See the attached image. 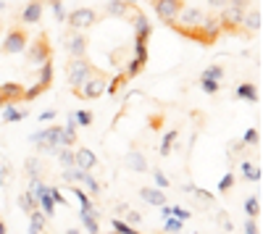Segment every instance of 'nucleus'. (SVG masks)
<instances>
[{"mask_svg": "<svg viewBox=\"0 0 263 234\" xmlns=\"http://www.w3.org/2000/svg\"><path fill=\"white\" fill-rule=\"evenodd\" d=\"M153 8L163 24H174L179 8H182V0H153Z\"/></svg>", "mask_w": 263, "mask_h": 234, "instance_id": "nucleus-1", "label": "nucleus"}, {"mask_svg": "<svg viewBox=\"0 0 263 234\" xmlns=\"http://www.w3.org/2000/svg\"><path fill=\"white\" fill-rule=\"evenodd\" d=\"M66 19H69V27L74 32H82V29L92 27L98 16H95V11H92V8H79V11H74V14H69Z\"/></svg>", "mask_w": 263, "mask_h": 234, "instance_id": "nucleus-2", "label": "nucleus"}, {"mask_svg": "<svg viewBox=\"0 0 263 234\" xmlns=\"http://www.w3.org/2000/svg\"><path fill=\"white\" fill-rule=\"evenodd\" d=\"M90 76H92V69L87 66V61H84V58H76V61L71 63V69H69V82L79 89V87H82V84L90 79Z\"/></svg>", "mask_w": 263, "mask_h": 234, "instance_id": "nucleus-3", "label": "nucleus"}, {"mask_svg": "<svg viewBox=\"0 0 263 234\" xmlns=\"http://www.w3.org/2000/svg\"><path fill=\"white\" fill-rule=\"evenodd\" d=\"M48 58H50L48 37L39 34L37 40H34V45H32V50H26V61H29V63H42V61H48Z\"/></svg>", "mask_w": 263, "mask_h": 234, "instance_id": "nucleus-4", "label": "nucleus"}, {"mask_svg": "<svg viewBox=\"0 0 263 234\" xmlns=\"http://www.w3.org/2000/svg\"><path fill=\"white\" fill-rule=\"evenodd\" d=\"M242 14H245V8H240V6H224V14H221V29H227V32H232V27H237V24L242 21Z\"/></svg>", "mask_w": 263, "mask_h": 234, "instance_id": "nucleus-5", "label": "nucleus"}, {"mask_svg": "<svg viewBox=\"0 0 263 234\" xmlns=\"http://www.w3.org/2000/svg\"><path fill=\"white\" fill-rule=\"evenodd\" d=\"M45 3H48V0H32V3L21 11V16H19L21 24H37L39 19H42V8H45Z\"/></svg>", "mask_w": 263, "mask_h": 234, "instance_id": "nucleus-6", "label": "nucleus"}, {"mask_svg": "<svg viewBox=\"0 0 263 234\" xmlns=\"http://www.w3.org/2000/svg\"><path fill=\"white\" fill-rule=\"evenodd\" d=\"M26 48V34L21 29H13L8 37H6V42H3V50L6 53H21V50Z\"/></svg>", "mask_w": 263, "mask_h": 234, "instance_id": "nucleus-7", "label": "nucleus"}, {"mask_svg": "<svg viewBox=\"0 0 263 234\" xmlns=\"http://www.w3.org/2000/svg\"><path fill=\"white\" fill-rule=\"evenodd\" d=\"M103 89H105V82L103 79H92V76H90V79L76 89V95L79 98H100Z\"/></svg>", "mask_w": 263, "mask_h": 234, "instance_id": "nucleus-8", "label": "nucleus"}, {"mask_svg": "<svg viewBox=\"0 0 263 234\" xmlns=\"http://www.w3.org/2000/svg\"><path fill=\"white\" fill-rule=\"evenodd\" d=\"M74 163H76L79 168H92V166L98 163V158H95V153H92V150L82 148V150L74 153Z\"/></svg>", "mask_w": 263, "mask_h": 234, "instance_id": "nucleus-9", "label": "nucleus"}, {"mask_svg": "<svg viewBox=\"0 0 263 234\" xmlns=\"http://www.w3.org/2000/svg\"><path fill=\"white\" fill-rule=\"evenodd\" d=\"M260 21H263V16H260V8H253L250 14H242V27L245 29H250V32H258L260 29Z\"/></svg>", "mask_w": 263, "mask_h": 234, "instance_id": "nucleus-10", "label": "nucleus"}, {"mask_svg": "<svg viewBox=\"0 0 263 234\" xmlns=\"http://www.w3.org/2000/svg\"><path fill=\"white\" fill-rule=\"evenodd\" d=\"M142 198L148 200L150 205H158V208L166 203V195H163L161 187H145V190H142Z\"/></svg>", "mask_w": 263, "mask_h": 234, "instance_id": "nucleus-11", "label": "nucleus"}, {"mask_svg": "<svg viewBox=\"0 0 263 234\" xmlns=\"http://www.w3.org/2000/svg\"><path fill=\"white\" fill-rule=\"evenodd\" d=\"M21 95H24V87L21 84H0V98H3L6 103L21 100Z\"/></svg>", "mask_w": 263, "mask_h": 234, "instance_id": "nucleus-12", "label": "nucleus"}, {"mask_svg": "<svg viewBox=\"0 0 263 234\" xmlns=\"http://www.w3.org/2000/svg\"><path fill=\"white\" fill-rule=\"evenodd\" d=\"M26 116H29L26 111H19V108H13V106H8V103H6V111L0 113V119H3L6 124H16V121L26 119Z\"/></svg>", "mask_w": 263, "mask_h": 234, "instance_id": "nucleus-13", "label": "nucleus"}, {"mask_svg": "<svg viewBox=\"0 0 263 234\" xmlns=\"http://www.w3.org/2000/svg\"><path fill=\"white\" fill-rule=\"evenodd\" d=\"M79 181H82V184H84L92 195H98V192H100V184L95 181V176L90 174V168H79Z\"/></svg>", "mask_w": 263, "mask_h": 234, "instance_id": "nucleus-14", "label": "nucleus"}, {"mask_svg": "<svg viewBox=\"0 0 263 234\" xmlns=\"http://www.w3.org/2000/svg\"><path fill=\"white\" fill-rule=\"evenodd\" d=\"M135 34L137 37H142V40H148V37H150V32H153V27H150V21H148V16H145V14H137V21H135Z\"/></svg>", "mask_w": 263, "mask_h": 234, "instance_id": "nucleus-15", "label": "nucleus"}, {"mask_svg": "<svg viewBox=\"0 0 263 234\" xmlns=\"http://www.w3.org/2000/svg\"><path fill=\"white\" fill-rule=\"evenodd\" d=\"M126 168H135V171H148V161L142 158V153H126Z\"/></svg>", "mask_w": 263, "mask_h": 234, "instance_id": "nucleus-16", "label": "nucleus"}, {"mask_svg": "<svg viewBox=\"0 0 263 234\" xmlns=\"http://www.w3.org/2000/svg\"><path fill=\"white\" fill-rule=\"evenodd\" d=\"M69 45H71V53H74L76 58H82V56H84V48H87V37H84L82 32H76V34L71 37Z\"/></svg>", "mask_w": 263, "mask_h": 234, "instance_id": "nucleus-17", "label": "nucleus"}, {"mask_svg": "<svg viewBox=\"0 0 263 234\" xmlns=\"http://www.w3.org/2000/svg\"><path fill=\"white\" fill-rule=\"evenodd\" d=\"M237 98L250 100V103H258V87L255 84H240V87H237Z\"/></svg>", "mask_w": 263, "mask_h": 234, "instance_id": "nucleus-18", "label": "nucleus"}, {"mask_svg": "<svg viewBox=\"0 0 263 234\" xmlns=\"http://www.w3.org/2000/svg\"><path fill=\"white\" fill-rule=\"evenodd\" d=\"M126 11H129V3H124V0H113V3L105 6L108 16H126Z\"/></svg>", "mask_w": 263, "mask_h": 234, "instance_id": "nucleus-19", "label": "nucleus"}, {"mask_svg": "<svg viewBox=\"0 0 263 234\" xmlns=\"http://www.w3.org/2000/svg\"><path fill=\"white\" fill-rule=\"evenodd\" d=\"M29 218H32V224H29V231H42L45 229V218H42V211H37V208H32L29 211Z\"/></svg>", "mask_w": 263, "mask_h": 234, "instance_id": "nucleus-20", "label": "nucleus"}, {"mask_svg": "<svg viewBox=\"0 0 263 234\" xmlns=\"http://www.w3.org/2000/svg\"><path fill=\"white\" fill-rule=\"evenodd\" d=\"M37 205L45 211V216H56V203H53V198H50V192H45V195H39L37 198Z\"/></svg>", "mask_w": 263, "mask_h": 234, "instance_id": "nucleus-21", "label": "nucleus"}, {"mask_svg": "<svg viewBox=\"0 0 263 234\" xmlns=\"http://www.w3.org/2000/svg\"><path fill=\"white\" fill-rule=\"evenodd\" d=\"M37 82L42 84L45 89L50 87V82H53V63H50V58L42 61V71H39V79H37Z\"/></svg>", "mask_w": 263, "mask_h": 234, "instance_id": "nucleus-22", "label": "nucleus"}, {"mask_svg": "<svg viewBox=\"0 0 263 234\" xmlns=\"http://www.w3.org/2000/svg\"><path fill=\"white\" fill-rule=\"evenodd\" d=\"M19 205H21V211H26V213H29L32 208H37V200H34V195H32V192H24L21 198H19Z\"/></svg>", "mask_w": 263, "mask_h": 234, "instance_id": "nucleus-23", "label": "nucleus"}, {"mask_svg": "<svg viewBox=\"0 0 263 234\" xmlns=\"http://www.w3.org/2000/svg\"><path fill=\"white\" fill-rule=\"evenodd\" d=\"M174 139H177V132H166V134H163V139H161V155H168V153H171Z\"/></svg>", "mask_w": 263, "mask_h": 234, "instance_id": "nucleus-24", "label": "nucleus"}, {"mask_svg": "<svg viewBox=\"0 0 263 234\" xmlns=\"http://www.w3.org/2000/svg\"><path fill=\"white\" fill-rule=\"evenodd\" d=\"M242 171H245V179H250V181H258L260 179V168L253 166V163H242Z\"/></svg>", "mask_w": 263, "mask_h": 234, "instance_id": "nucleus-25", "label": "nucleus"}, {"mask_svg": "<svg viewBox=\"0 0 263 234\" xmlns=\"http://www.w3.org/2000/svg\"><path fill=\"white\" fill-rule=\"evenodd\" d=\"M56 153H58V161H61L63 166H74V153H71L69 148H58Z\"/></svg>", "mask_w": 263, "mask_h": 234, "instance_id": "nucleus-26", "label": "nucleus"}, {"mask_svg": "<svg viewBox=\"0 0 263 234\" xmlns=\"http://www.w3.org/2000/svg\"><path fill=\"white\" fill-rule=\"evenodd\" d=\"M74 195H76V200H79V205H82V211H92L90 195H87L84 190H74Z\"/></svg>", "mask_w": 263, "mask_h": 234, "instance_id": "nucleus-27", "label": "nucleus"}, {"mask_svg": "<svg viewBox=\"0 0 263 234\" xmlns=\"http://www.w3.org/2000/svg\"><path fill=\"white\" fill-rule=\"evenodd\" d=\"M245 211H247V216H258V213H260L258 198H247V200H245Z\"/></svg>", "mask_w": 263, "mask_h": 234, "instance_id": "nucleus-28", "label": "nucleus"}, {"mask_svg": "<svg viewBox=\"0 0 263 234\" xmlns=\"http://www.w3.org/2000/svg\"><path fill=\"white\" fill-rule=\"evenodd\" d=\"M163 229H166V231H182V221H179L177 216H166Z\"/></svg>", "mask_w": 263, "mask_h": 234, "instance_id": "nucleus-29", "label": "nucleus"}, {"mask_svg": "<svg viewBox=\"0 0 263 234\" xmlns=\"http://www.w3.org/2000/svg\"><path fill=\"white\" fill-rule=\"evenodd\" d=\"M203 89L208 95H216L218 92V79H208V76H203Z\"/></svg>", "mask_w": 263, "mask_h": 234, "instance_id": "nucleus-30", "label": "nucleus"}, {"mask_svg": "<svg viewBox=\"0 0 263 234\" xmlns=\"http://www.w3.org/2000/svg\"><path fill=\"white\" fill-rule=\"evenodd\" d=\"M145 42H148V40L137 37V45H135V48H137V61H142V63L148 61V48H145Z\"/></svg>", "mask_w": 263, "mask_h": 234, "instance_id": "nucleus-31", "label": "nucleus"}, {"mask_svg": "<svg viewBox=\"0 0 263 234\" xmlns=\"http://www.w3.org/2000/svg\"><path fill=\"white\" fill-rule=\"evenodd\" d=\"M258 139H260L258 129H247V132H245V137H242V142H245V145H258Z\"/></svg>", "mask_w": 263, "mask_h": 234, "instance_id": "nucleus-32", "label": "nucleus"}, {"mask_svg": "<svg viewBox=\"0 0 263 234\" xmlns=\"http://www.w3.org/2000/svg\"><path fill=\"white\" fill-rule=\"evenodd\" d=\"M42 92H45V87H42V84H39V82H37L34 87H29V92H24L21 98H24V100H34L37 95H42Z\"/></svg>", "mask_w": 263, "mask_h": 234, "instance_id": "nucleus-33", "label": "nucleus"}, {"mask_svg": "<svg viewBox=\"0 0 263 234\" xmlns=\"http://www.w3.org/2000/svg\"><path fill=\"white\" fill-rule=\"evenodd\" d=\"M74 119H76V124H82V126H90V124H92V113H90V111H79V113L74 116Z\"/></svg>", "mask_w": 263, "mask_h": 234, "instance_id": "nucleus-34", "label": "nucleus"}, {"mask_svg": "<svg viewBox=\"0 0 263 234\" xmlns=\"http://www.w3.org/2000/svg\"><path fill=\"white\" fill-rule=\"evenodd\" d=\"M61 176H63V181H69V184H71V181H76V179H79V168L66 166V171H63Z\"/></svg>", "mask_w": 263, "mask_h": 234, "instance_id": "nucleus-35", "label": "nucleus"}, {"mask_svg": "<svg viewBox=\"0 0 263 234\" xmlns=\"http://www.w3.org/2000/svg\"><path fill=\"white\" fill-rule=\"evenodd\" d=\"M153 179H155V184L161 190H168V176L163 171H153Z\"/></svg>", "mask_w": 263, "mask_h": 234, "instance_id": "nucleus-36", "label": "nucleus"}, {"mask_svg": "<svg viewBox=\"0 0 263 234\" xmlns=\"http://www.w3.org/2000/svg\"><path fill=\"white\" fill-rule=\"evenodd\" d=\"M48 192H50V198H53V203H56V205H66V198H63V192H61V190L48 187Z\"/></svg>", "mask_w": 263, "mask_h": 234, "instance_id": "nucleus-37", "label": "nucleus"}, {"mask_svg": "<svg viewBox=\"0 0 263 234\" xmlns=\"http://www.w3.org/2000/svg\"><path fill=\"white\" fill-rule=\"evenodd\" d=\"M50 6H53V14H56V19L63 21V19H66V11H63V3H61V0H53Z\"/></svg>", "mask_w": 263, "mask_h": 234, "instance_id": "nucleus-38", "label": "nucleus"}, {"mask_svg": "<svg viewBox=\"0 0 263 234\" xmlns=\"http://www.w3.org/2000/svg\"><path fill=\"white\" fill-rule=\"evenodd\" d=\"M171 216H177L179 221H187L192 213H190V211H184V208H177V205H171Z\"/></svg>", "mask_w": 263, "mask_h": 234, "instance_id": "nucleus-39", "label": "nucleus"}, {"mask_svg": "<svg viewBox=\"0 0 263 234\" xmlns=\"http://www.w3.org/2000/svg\"><path fill=\"white\" fill-rule=\"evenodd\" d=\"M221 74H224V69H218V66H210L203 71V76H208V79H221Z\"/></svg>", "mask_w": 263, "mask_h": 234, "instance_id": "nucleus-40", "label": "nucleus"}, {"mask_svg": "<svg viewBox=\"0 0 263 234\" xmlns=\"http://www.w3.org/2000/svg\"><path fill=\"white\" fill-rule=\"evenodd\" d=\"M26 171H29V176H39V163L34 158H29L26 161Z\"/></svg>", "mask_w": 263, "mask_h": 234, "instance_id": "nucleus-41", "label": "nucleus"}, {"mask_svg": "<svg viewBox=\"0 0 263 234\" xmlns=\"http://www.w3.org/2000/svg\"><path fill=\"white\" fill-rule=\"evenodd\" d=\"M232 184H234V176H232V174H227V176H224V179L218 181V190H221V192H227Z\"/></svg>", "mask_w": 263, "mask_h": 234, "instance_id": "nucleus-42", "label": "nucleus"}, {"mask_svg": "<svg viewBox=\"0 0 263 234\" xmlns=\"http://www.w3.org/2000/svg\"><path fill=\"white\" fill-rule=\"evenodd\" d=\"M111 226H113L116 231H121V234H129V231H132V226L124 224V221H111Z\"/></svg>", "mask_w": 263, "mask_h": 234, "instance_id": "nucleus-43", "label": "nucleus"}, {"mask_svg": "<svg viewBox=\"0 0 263 234\" xmlns=\"http://www.w3.org/2000/svg\"><path fill=\"white\" fill-rule=\"evenodd\" d=\"M140 66H142V61H137V58L132 61V63H129V71H126V79H129V76H135V74L140 71Z\"/></svg>", "mask_w": 263, "mask_h": 234, "instance_id": "nucleus-44", "label": "nucleus"}, {"mask_svg": "<svg viewBox=\"0 0 263 234\" xmlns=\"http://www.w3.org/2000/svg\"><path fill=\"white\" fill-rule=\"evenodd\" d=\"M245 231H247V234H255V231H258V226H255V221H253V216H250V218L245 221Z\"/></svg>", "mask_w": 263, "mask_h": 234, "instance_id": "nucleus-45", "label": "nucleus"}, {"mask_svg": "<svg viewBox=\"0 0 263 234\" xmlns=\"http://www.w3.org/2000/svg\"><path fill=\"white\" fill-rule=\"evenodd\" d=\"M126 221H129V224H140L142 216H140L137 211H129V213H126Z\"/></svg>", "mask_w": 263, "mask_h": 234, "instance_id": "nucleus-46", "label": "nucleus"}, {"mask_svg": "<svg viewBox=\"0 0 263 234\" xmlns=\"http://www.w3.org/2000/svg\"><path fill=\"white\" fill-rule=\"evenodd\" d=\"M50 119H56V111H42L39 113V121H50Z\"/></svg>", "mask_w": 263, "mask_h": 234, "instance_id": "nucleus-47", "label": "nucleus"}, {"mask_svg": "<svg viewBox=\"0 0 263 234\" xmlns=\"http://www.w3.org/2000/svg\"><path fill=\"white\" fill-rule=\"evenodd\" d=\"M208 6H213V8H224V6H229V0H208Z\"/></svg>", "mask_w": 263, "mask_h": 234, "instance_id": "nucleus-48", "label": "nucleus"}, {"mask_svg": "<svg viewBox=\"0 0 263 234\" xmlns=\"http://www.w3.org/2000/svg\"><path fill=\"white\" fill-rule=\"evenodd\" d=\"M124 3H129V6H135V3H137V0H124Z\"/></svg>", "mask_w": 263, "mask_h": 234, "instance_id": "nucleus-49", "label": "nucleus"}, {"mask_svg": "<svg viewBox=\"0 0 263 234\" xmlns=\"http://www.w3.org/2000/svg\"><path fill=\"white\" fill-rule=\"evenodd\" d=\"M3 8H6V3H3V0H0V11H3Z\"/></svg>", "mask_w": 263, "mask_h": 234, "instance_id": "nucleus-50", "label": "nucleus"}]
</instances>
